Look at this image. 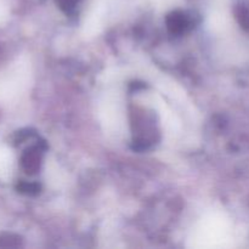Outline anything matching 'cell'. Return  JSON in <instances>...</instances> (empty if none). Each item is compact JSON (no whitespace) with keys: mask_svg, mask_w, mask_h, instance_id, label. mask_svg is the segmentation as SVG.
I'll use <instances>...</instances> for the list:
<instances>
[{"mask_svg":"<svg viewBox=\"0 0 249 249\" xmlns=\"http://www.w3.org/2000/svg\"><path fill=\"white\" fill-rule=\"evenodd\" d=\"M168 29L173 34L186 33L192 27V18L184 11H174L167 17Z\"/></svg>","mask_w":249,"mask_h":249,"instance_id":"cell-1","label":"cell"},{"mask_svg":"<svg viewBox=\"0 0 249 249\" xmlns=\"http://www.w3.org/2000/svg\"><path fill=\"white\" fill-rule=\"evenodd\" d=\"M41 163V151L39 148H32L26 156L23 157V165L26 168L27 173H36L38 172Z\"/></svg>","mask_w":249,"mask_h":249,"instance_id":"cell-2","label":"cell"},{"mask_svg":"<svg viewBox=\"0 0 249 249\" xmlns=\"http://www.w3.org/2000/svg\"><path fill=\"white\" fill-rule=\"evenodd\" d=\"M55 1L62 11H65L66 14H70L77 9L82 0H55Z\"/></svg>","mask_w":249,"mask_h":249,"instance_id":"cell-3","label":"cell"},{"mask_svg":"<svg viewBox=\"0 0 249 249\" xmlns=\"http://www.w3.org/2000/svg\"><path fill=\"white\" fill-rule=\"evenodd\" d=\"M237 18L240 19V23L243 27L249 29V6L248 5H241L238 6Z\"/></svg>","mask_w":249,"mask_h":249,"instance_id":"cell-4","label":"cell"}]
</instances>
